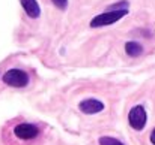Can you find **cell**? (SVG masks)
Masks as SVG:
<instances>
[{
	"mask_svg": "<svg viewBox=\"0 0 155 145\" xmlns=\"http://www.w3.org/2000/svg\"><path fill=\"white\" fill-rule=\"evenodd\" d=\"M128 14V9H116V11H107L104 14L97 15L92 21H91V27H104V26H110L114 24L116 21H119L120 18H124Z\"/></svg>",
	"mask_w": 155,
	"mask_h": 145,
	"instance_id": "6da1fadb",
	"label": "cell"
},
{
	"mask_svg": "<svg viewBox=\"0 0 155 145\" xmlns=\"http://www.w3.org/2000/svg\"><path fill=\"white\" fill-rule=\"evenodd\" d=\"M3 82L6 85H11V87H26L29 84V76L24 70L21 69H9L5 75H3Z\"/></svg>",
	"mask_w": 155,
	"mask_h": 145,
	"instance_id": "7a4b0ae2",
	"label": "cell"
},
{
	"mask_svg": "<svg viewBox=\"0 0 155 145\" xmlns=\"http://www.w3.org/2000/svg\"><path fill=\"white\" fill-rule=\"evenodd\" d=\"M146 121H148V115H146V111H145V108L142 105H137V106H134L130 111L128 123H130V126L134 130H142L146 126Z\"/></svg>",
	"mask_w": 155,
	"mask_h": 145,
	"instance_id": "3957f363",
	"label": "cell"
},
{
	"mask_svg": "<svg viewBox=\"0 0 155 145\" xmlns=\"http://www.w3.org/2000/svg\"><path fill=\"white\" fill-rule=\"evenodd\" d=\"M14 133L17 138L23 139V141H29V139H33L39 135V129L33 124H29V123H21L18 126H15L14 129Z\"/></svg>",
	"mask_w": 155,
	"mask_h": 145,
	"instance_id": "277c9868",
	"label": "cell"
},
{
	"mask_svg": "<svg viewBox=\"0 0 155 145\" xmlns=\"http://www.w3.org/2000/svg\"><path fill=\"white\" fill-rule=\"evenodd\" d=\"M78 108H80V111L83 114H89L91 115V114L101 112L104 109V103L100 102V100H97V99H86V100H83L78 105Z\"/></svg>",
	"mask_w": 155,
	"mask_h": 145,
	"instance_id": "5b68a950",
	"label": "cell"
},
{
	"mask_svg": "<svg viewBox=\"0 0 155 145\" xmlns=\"http://www.w3.org/2000/svg\"><path fill=\"white\" fill-rule=\"evenodd\" d=\"M20 2H21L23 9L26 11V14L30 18H38L41 15V9H39V5L36 0H20Z\"/></svg>",
	"mask_w": 155,
	"mask_h": 145,
	"instance_id": "8992f818",
	"label": "cell"
},
{
	"mask_svg": "<svg viewBox=\"0 0 155 145\" xmlns=\"http://www.w3.org/2000/svg\"><path fill=\"white\" fill-rule=\"evenodd\" d=\"M125 52L130 57H139L143 52V47L139 42H127L125 44Z\"/></svg>",
	"mask_w": 155,
	"mask_h": 145,
	"instance_id": "52a82bcc",
	"label": "cell"
},
{
	"mask_svg": "<svg viewBox=\"0 0 155 145\" xmlns=\"http://www.w3.org/2000/svg\"><path fill=\"white\" fill-rule=\"evenodd\" d=\"M100 145H124L120 141L114 139V138H110V136H101L100 138Z\"/></svg>",
	"mask_w": 155,
	"mask_h": 145,
	"instance_id": "ba28073f",
	"label": "cell"
},
{
	"mask_svg": "<svg viewBox=\"0 0 155 145\" xmlns=\"http://www.w3.org/2000/svg\"><path fill=\"white\" fill-rule=\"evenodd\" d=\"M51 2L59 8V9H62V11H65L66 6H68V0H51Z\"/></svg>",
	"mask_w": 155,
	"mask_h": 145,
	"instance_id": "9c48e42d",
	"label": "cell"
},
{
	"mask_svg": "<svg viewBox=\"0 0 155 145\" xmlns=\"http://www.w3.org/2000/svg\"><path fill=\"white\" fill-rule=\"evenodd\" d=\"M151 142H152V145H155V129L152 130V133H151Z\"/></svg>",
	"mask_w": 155,
	"mask_h": 145,
	"instance_id": "30bf717a",
	"label": "cell"
}]
</instances>
